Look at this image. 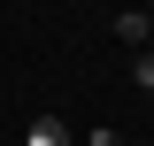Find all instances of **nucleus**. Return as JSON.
<instances>
[{
    "instance_id": "f257e3e1",
    "label": "nucleus",
    "mask_w": 154,
    "mask_h": 146,
    "mask_svg": "<svg viewBox=\"0 0 154 146\" xmlns=\"http://www.w3.org/2000/svg\"><path fill=\"white\" fill-rule=\"evenodd\" d=\"M23 146H69V123H62V115H38V123H31V138H23Z\"/></svg>"
},
{
    "instance_id": "f03ea898",
    "label": "nucleus",
    "mask_w": 154,
    "mask_h": 146,
    "mask_svg": "<svg viewBox=\"0 0 154 146\" xmlns=\"http://www.w3.org/2000/svg\"><path fill=\"white\" fill-rule=\"evenodd\" d=\"M116 31L131 38V46H146V38H154V16H146V8H131V16H116Z\"/></svg>"
},
{
    "instance_id": "7ed1b4c3",
    "label": "nucleus",
    "mask_w": 154,
    "mask_h": 146,
    "mask_svg": "<svg viewBox=\"0 0 154 146\" xmlns=\"http://www.w3.org/2000/svg\"><path fill=\"white\" fill-rule=\"evenodd\" d=\"M131 85H139V92H154V54H139V62H131Z\"/></svg>"
},
{
    "instance_id": "20e7f679",
    "label": "nucleus",
    "mask_w": 154,
    "mask_h": 146,
    "mask_svg": "<svg viewBox=\"0 0 154 146\" xmlns=\"http://www.w3.org/2000/svg\"><path fill=\"white\" fill-rule=\"evenodd\" d=\"M146 16H154V0H146Z\"/></svg>"
},
{
    "instance_id": "39448f33",
    "label": "nucleus",
    "mask_w": 154,
    "mask_h": 146,
    "mask_svg": "<svg viewBox=\"0 0 154 146\" xmlns=\"http://www.w3.org/2000/svg\"><path fill=\"white\" fill-rule=\"evenodd\" d=\"M139 146H146V138H139Z\"/></svg>"
}]
</instances>
